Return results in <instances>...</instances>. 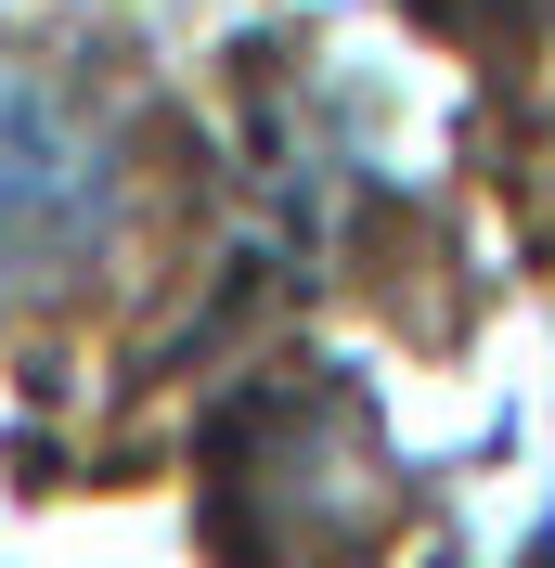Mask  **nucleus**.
Returning <instances> with one entry per match:
<instances>
[{"label": "nucleus", "mask_w": 555, "mask_h": 568, "mask_svg": "<svg viewBox=\"0 0 555 568\" xmlns=\"http://www.w3.org/2000/svg\"><path fill=\"white\" fill-rule=\"evenodd\" d=\"M130 207H142L130 116L52 65H0V323L91 284L130 246Z\"/></svg>", "instance_id": "1"}, {"label": "nucleus", "mask_w": 555, "mask_h": 568, "mask_svg": "<svg viewBox=\"0 0 555 568\" xmlns=\"http://www.w3.org/2000/svg\"><path fill=\"white\" fill-rule=\"evenodd\" d=\"M478 13H555V0H478Z\"/></svg>", "instance_id": "2"}]
</instances>
